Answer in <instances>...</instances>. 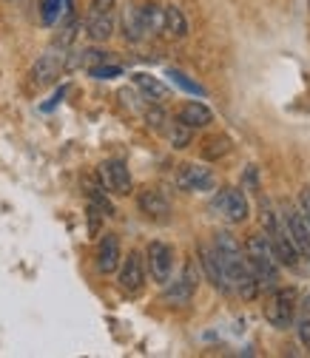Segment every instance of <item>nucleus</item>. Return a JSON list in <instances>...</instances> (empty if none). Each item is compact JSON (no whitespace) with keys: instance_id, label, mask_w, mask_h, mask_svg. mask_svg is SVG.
Segmentation results:
<instances>
[{"instance_id":"f257e3e1","label":"nucleus","mask_w":310,"mask_h":358,"mask_svg":"<svg viewBox=\"0 0 310 358\" xmlns=\"http://www.w3.org/2000/svg\"><path fill=\"white\" fill-rule=\"evenodd\" d=\"M245 259H248L251 273H253L256 282H259V290L276 287V282H279V267H276V259H274L268 234H251V236L245 239Z\"/></svg>"},{"instance_id":"0eeeda50","label":"nucleus","mask_w":310,"mask_h":358,"mask_svg":"<svg viewBox=\"0 0 310 358\" xmlns=\"http://www.w3.org/2000/svg\"><path fill=\"white\" fill-rule=\"evenodd\" d=\"M63 69H66V55H63V49L57 46V49L40 55V57L34 60V66H31V80H34L37 85H49V83H55V80L63 74Z\"/></svg>"},{"instance_id":"412c9836","label":"nucleus","mask_w":310,"mask_h":358,"mask_svg":"<svg viewBox=\"0 0 310 358\" xmlns=\"http://www.w3.org/2000/svg\"><path fill=\"white\" fill-rule=\"evenodd\" d=\"M140 12H143L146 31H148V34H160V31H162V9L154 6V3H148V6H143Z\"/></svg>"},{"instance_id":"39448f33","label":"nucleus","mask_w":310,"mask_h":358,"mask_svg":"<svg viewBox=\"0 0 310 358\" xmlns=\"http://www.w3.org/2000/svg\"><path fill=\"white\" fill-rule=\"evenodd\" d=\"M211 208L219 216H225L228 222H234V225L237 222H245V216H248V199H245V194L239 188H223L213 196Z\"/></svg>"},{"instance_id":"f03ea898","label":"nucleus","mask_w":310,"mask_h":358,"mask_svg":"<svg viewBox=\"0 0 310 358\" xmlns=\"http://www.w3.org/2000/svg\"><path fill=\"white\" fill-rule=\"evenodd\" d=\"M213 250H216V256H219V262H223V271H225V276H228V282H239V279H245L248 273H251V267H248V259L242 256V250H239V245H237V239L231 236V234H216L213 236Z\"/></svg>"},{"instance_id":"9d476101","label":"nucleus","mask_w":310,"mask_h":358,"mask_svg":"<svg viewBox=\"0 0 310 358\" xmlns=\"http://www.w3.org/2000/svg\"><path fill=\"white\" fill-rule=\"evenodd\" d=\"M146 285V264H143V256L134 250L122 259V267H120V287L125 293H140Z\"/></svg>"},{"instance_id":"aec40b11","label":"nucleus","mask_w":310,"mask_h":358,"mask_svg":"<svg viewBox=\"0 0 310 358\" xmlns=\"http://www.w3.org/2000/svg\"><path fill=\"white\" fill-rule=\"evenodd\" d=\"M134 85L140 88V92L148 97V100H165L168 97V88L157 80V77H151V74H134Z\"/></svg>"},{"instance_id":"f3484780","label":"nucleus","mask_w":310,"mask_h":358,"mask_svg":"<svg viewBox=\"0 0 310 358\" xmlns=\"http://www.w3.org/2000/svg\"><path fill=\"white\" fill-rule=\"evenodd\" d=\"M122 34L128 43H140L148 31H146V23H143V12L137 6H128L122 12Z\"/></svg>"},{"instance_id":"dca6fc26","label":"nucleus","mask_w":310,"mask_h":358,"mask_svg":"<svg viewBox=\"0 0 310 358\" xmlns=\"http://www.w3.org/2000/svg\"><path fill=\"white\" fill-rule=\"evenodd\" d=\"M85 34L92 37L94 43H106L114 34V17H111V12H94L92 9V15H88V20H85Z\"/></svg>"},{"instance_id":"1a4fd4ad","label":"nucleus","mask_w":310,"mask_h":358,"mask_svg":"<svg viewBox=\"0 0 310 358\" xmlns=\"http://www.w3.org/2000/svg\"><path fill=\"white\" fill-rule=\"evenodd\" d=\"M148 271L154 276V282L168 285L171 271H174V250L165 242H151L148 245Z\"/></svg>"},{"instance_id":"6e6552de","label":"nucleus","mask_w":310,"mask_h":358,"mask_svg":"<svg viewBox=\"0 0 310 358\" xmlns=\"http://www.w3.org/2000/svg\"><path fill=\"white\" fill-rule=\"evenodd\" d=\"M100 179H103V185L111 191V194H117V196H128L131 194V173H128V168H125V162H120V159H108V162H103L100 165Z\"/></svg>"},{"instance_id":"cd10ccee","label":"nucleus","mask_w":310,"mask_h":358,"mask_svg":"<svg viewBox=\"0 0 310 358\" xmlns=\"http://www.w3.org/2000/svg\"><path fill=\"white\" fill-rule=\"evenodd\" d=\"M299 210L310 222V188H302V194H299Z\"/></svg>"},{"instance_id":"b1692460","label":"nucleus","mask_w":310,"mask_h":358,"mask_svg":"<svg viewBox=\"0 0 310 358\" xmlns=\"http://www.w3.org/2000/svg\"><path fill=\"white\" fill-rule=\"evenodd\" d=\"M259 219H262V228H265V234H274V231H279L282 225H279V216L274 213V205L268 202V199H262V205H259Z\"/></svg>"},{"instance_id":"2eb2a0df","label":"nucleus","mask_w":310,"mask_h":358,"mask_svg":"<svg viewBox=\"0 0 310 358\" xmlns=\"http://www.w3.org/2000/svg\"><path fill=\"white\" fill-rule=\"evenodd\" d=\"M137 205H140V210H143L146 216H151V219H168V213H171L168 196H165L162 191H157V188H146V191L140 194Z\"/></svg>"},{"instance_id":"72a5a7b5","label":"nucleus","mask_w":310,"mask_h":358,"mask_svg":"<svg viewBox=\"0 0 310 358\" xmlns=\"http://www.w3.org/2000/svg\"><path fill=\"white\" fill-rule=\"evenodd\" d=\"M307 273H310V267H307Z\"/></svg>"},{"instance_id":"a211bd4d","label":"nucleus","mask_w":310,"mask_h":358,"mask_svg":"<svg viewBox=\"0 0 310 358\" xmlns=\"http://www.w3.org/2000/svg\"><path fill=\"white\" fill-rule=\"evenodd\" d=\"M211 120H213V114H211V108L202 106V103H185L183 111H180V122L188 125L191 131H194V128H205V125H211Z\"/></svg>"},{"instance_id":"20e7f679","label":"nucleus","mask_w":310,"mask_h":358,"mask_svg":"<svg viewBox=\"0 0 310 358\" xmlns=\"http://www.w3.org/2000/svg\"><path fill=\"white\" fill-rule=\"evenodd\" d=\"M168 282H171V279H168ZM197 285H199V276H197V271H194V264H185V271L180 273V279H174V282L165 287V293H162L165 304H171V307H185V304L194 299Z\"/></svg>"},{"instance_id":"393cba45","label":"nucleus","mask_w":310,"mask_h":358,"mask_svg":"<svg viewBox=\"0 0 310 358\" xmlns=\"http://www.w3.org/2000/svg\"><path fill=\"white\" fill-rule=\"evenodd\" d=\"M88 71H92V77H97V80H111V77H120V74H122V69H120V66H106V63L92 66Z\"/></svg>"},{"instance_id":"9b49d317","label":"nucleus","mask_w":310,"mask_h":358,"mask_svg":"<svg viewBox=\"0 0 310 358\" xmlns=\"http://www.w3.org/2000/svg\"><path fill=\"white\" fill-rule=\"evenodd\" d=\"M285 222H288V234H290L296 250L310 259V222L302 216V210H288Z\"/></svg>"},{"instance_id":"7c9ffc66","label":"nucleus","mask_w":310,"mask_h":358,"mask_svg":"<svg viewBox=\"0 0 310 358\" xmlns=\"http://www.w3.org/2000/svg\"><path fill=\"white\" fill-rule=\"evenodd\" d=\"M245 179H248V185H251V188H256V168H253V165L248 168V173H245Z\"/></svg>"},{"instance_id":"a878e982","label":"nucleus","mask_w":310,"mask_h":358,"mask_svg":"<svg viewBox=\"0 0 310 358\" xmlns=\"http://www.w3.org/2000/svg\"><path fill=\"white\" fill-rule=\"evenodd\" d=\"M146 122H148L154 131H162L165 122H168V114H165L162 108H148V111H146Z\"/></svg>"},{"instance_id":"f8f14e48","label":"nucleus","mask_w":310,"mask_h":358,"mask_svg":"<svg viewBox=\"0 0 310 358\" xmlns=\"http://www.w3.org/2000/svg\"><path fill=\"white\" fill-rule=\"evenodd\" d=\"M120 239H117V234H106L103 239H100V248H97V271L100 273H114L117 267H120Z\"/></svg>"},{"instance_id":"473e14b6","label":"nucleus","mask_w":310,"mask_h":358,"mask_svg":"<svg viewBox=\"0 0 310 358\" xmlns=\"http://www.w3.org/2000/svg\"><path fill=\"white\" fill-rule=\"evenodd\" d=\"M9 3H20V0H9Z\"/></svg>"},{"instance_id":"5701e85b","label":"nucleus","mask_w":310,"mask_h":358,"mask_svg":"<svg viewBox=\"0 0 310 358\" xmlns=\"http://www.w3.org/2000/svg\"><path fill=\"white\" fill-rule=\"evenodd\" d=\"M168 137H171V145H174V148H188V145H191V128L176 120V122H171V128H168Z\"/></svg>"},{"instance_id":"ddd939ff","label":"nucleus","mask_w":310,"mask_h":358,"mask_svg":"<svg viewBox=\"0 0 310 358\" xmlns=\"http://www.w3.org/2000/svg\"><path fill=\"white\" fill-rule=\"evenodd\" d=\"M199 256H202V267H205L208 282H211L219 293H228V290H231V282H228V276H225V271H223V262H219L216 250H213V248H202Z\"/></svg>"},{"instance_id":"c756f323","label":"nucleus","mask_w":310,"mask_h":358,"mask_svg":"<svg viewBox=\"0 0 310 358\" xmlns=\"http://www.w3.org/2000/svg\"><path fill=\"white\" fill-rule=\"evenodd\" d=\"M117 0H92V9L94 12H111Z\"/></svg>"},{"instance_id":"7ed1b4c3","label":"nucleus","mask_w":310,"mask_h":358,"mask_svg":"<svg viewBox=\"0 0 310 358\" xmlns=\"http://www.w3.org/2000/svg\"><path fill=\"white\" fill-rule=\"evenodd\" d=\"M176 185L191 194H208L216 188V176L211 168L188 162V165H180V171H176Z\"/></svg>"},{"instance_id":"6ab92c4d","label":"nucleus","mask_w":310,"mask_h":358,"mask_svg":"<svg viewBox=\"0 0 310 358\" xmlns=\"http://www.w3.org/2000/svg\"><path fill=\"white\" fill-rule=\"evenodd\" d=\"M162 29H165L171 37H185V34H188V20H185V15L180 12V6H165V9H162Z\"/></svg>"},{"instance_id":"c85d7f7f","label":"nucleus","mask_w":310,"mask_h":358,"mask_svg":"<svg viewBox=\"0 0 310 358\" xmlns=\"http://www.w3.org/2000/svg\"><path fill=\"white\" fill-rule=\"evenodd\" d=\"M299 341L310 347V319H302L299 322Z\"/></svg>"},{"instance_id":"423d86ee","label":"nucleus","mask_w":310,"mask_h":358,"mask_svg":"<svg viewBox=\"0 0 310 358\" xmlns=\"http://www.w3.org/2000/svg\"><path fill=\"white\" fill-rule=\"evenodd\" d=\"M296 301H299V293H296L293 287H288V290H279V293L271 299L268 310H265V316H268V322H271L274 327L285 330V327H290V322H293V310H296Z\"/></svg>"},{"instance_id":"2f4dec72","label":"nucleus","mask_w":310,"mask_h":358,"mask_svg":"<svg viewBox=\"0 0 310 358\" xmlns=\"http://www.w3.org/2000/svg\"><path fill=\"white\" fill-rule=\"evenodd\" d=\"M304 310H310V293L304 296Z\"/></svg>"},{"instance_id":"4be33fe9","label":"nucleus","mask_w":310,"mask_h":358,"mask_svg":"<svg viewBox=\"0 0 310 358\" xmlns=\"http://www.w3.org/2000/svg\"><path fill=\"white\" fill-rule=\"evenodd\" d=\"M231 151V140L228 137H211L202 148V157L205 159H219V157H225Z\"/></svg>"},{"instance_id":"4468645a","label":"nucleus","mask_w":310,"mask_h":358,"mask_svg":"<svg viewBox=\"0 0 310 358\" xmlns=\"http://www.w3.org/2000/svg\"><path fill=\"white\" fill-rule=\"evenodd\" d=\"M268 239H271V250H274V259L276 262H282L285 267H296L299 264V250H296L290 234H285V228L268 234Z\"/></svg>"},{"instance_id":"bb28decb","label":"nucleus","mask_w":310,"mask_h":358,"mask_svg":"<svg viewBox=\"0 0 310 358\" xmlns=\"http://www.w3.org/2000/svg\"><path fill=\"white\" fill-rule=\"evenodd\" d=\"M168 77H171L176 85H180V88H185V92H191V94H202V88H199L197 83H191L183 71H168Z\"/></svg>"}]
</instances>
